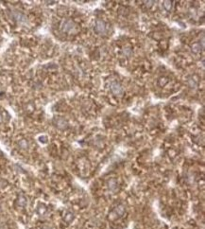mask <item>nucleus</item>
Masks as SVG:
<instances>
[{"label":"nucleus","mask_w":205,"mask_h":229,"mask_svg":"<svg viewBox=\"0 0 205 229\" xmlns=\"http://www.w3.org/2000/svg\"><path fill=\"white\" fill-rule=\"evenodd\" d=\"M167 82H168V80L166 77H161V78L158 79V85L161 87H162L167 83Z\"/></svg>","instance_id":"obj_13"},{"label":"nucleus","mask_w":205,"mask_h":229,"mask_svg":"<svg viewBox=\"0 0 205 229\" xmlns=\"http://www.w3.org/2000/svg\"><path fill=\"white\" fill-rule=\"evenodd\" d=\"M202 47H203V46H200V43H195V44H193V46L191 47V49H192L193 53L199 54L202 50Z\"/></svg>","instance_id":"obj_9"},{"label":"nucleus","mask_w":205,"mask_h":229,"mask_svg":"<svg viewBox=\"0 0 205 229\" xmlns=\"http://www.w3.org/2000/svg\"><path fill=\"white\" fill-rule=\"evenodd\" d=\"M39 140H40L41 142H43V143H46V142H47V137H39Z\"/></svg>","instance_id":"obj_18"},{"label":"nucleus","mask_w":205,"mask_h":229,"mask_svg":"<svg viewBox=\"0 0 205 229\" xmlns=\"http://www.w3.org/2000/svg\"><path fill=\"white\" fill-rule=\"evenodd\" d=\"M111 90L116 96H120L123 94V87L116 82H114L111 84Z\"/></svg>","instance_id":"obj_3"},{"label":"nucleus","mask_w":205,"mask_h":229,"mask_svg":"<svg viewBox=\"0 0 205 229\" xmlns=\"http://www.w3.org/2000/svg\"><path fill=\"white\" fill-rule=\"evenodd\" d=\"M2 120H3V118H2V116H1V114H0V123L2 122Z\"/></svg>","instance_id":"obj_20"},{"label":"nucleus","mask_w":205,"mask_h":229,"mask_svg":"<svg viewBox=\"0 0 205 229\" xmlns=\"http://www.w3.org/2000/svg\"><path fill=\"white\" fill-rule=\"evenodd\" d=\"M125 211H126V206L124 205H118L109 213L108 218L110 221L118 220L121 217H123V215L125 214Z\"/></svg>","instance_id":"obj_1"},{"label":"nucleus","mask_w":205,"mask_h":229,"mask_svg":"<svg viewBox=\"0 0 205 229\" xmlns=\"http://www.w3.org/2000/svg\"><path fill=\"white\" fill-rule=\"evenodd\" d=\"M16 204L18 206L20 207H25L27 204V199L25 195L23 194H20L17 198V201H16Z\"/></svg>","instance_id":"obj_7"},{"label":"nucleus","mask_w":205,"mask_h":229,"mask_svg":"<svg viewBox=\"0 0 205 229\" xmlns=\"http://www.w3.org/2000/svg\"><path fill=\"white\" fill-rule=\"evenodd\" d=\"M153 4H154V1H146L145 2V5H146V7L147 8H151V7L153 6Z\"/></svg>","instance_id":"obj_17"},{"label":"nucleus","mask_w":205,"mask_h":229,"mask_svg":"<svg viewBox=\"0 0 205 229\" xmlns=\"http://www.w3.org/2000/svg\"><path fill=\"white\" fill-rule=\"evenodd\" d=\"M41 229H52V227L49 225H43L41 227Z\"/></svg>","instance_id":"obj_19"},{"label":"nucleus","mask_w":205,"mask_h":229,"mask_svg":"<svg viewBox=\"0 0 205 229\" xmlns=\"http://www.w3.org/2000/svg\"><path fill=\"white\" fill-rule=\"evenodd\" d=\"M61 30L66 33H73L77 31V25L70 19L63 20L61 24Z\"/></svg>","instance_id":"obj_2"},{"label":"nucleus","mask_w":205,"mask_h":229,"mask_svg":"<svg viewBox=\"0 0 205 229\" xmlns=\"http://www.w3.org/2000/svg\"><path fill=\"white\" fill-rule=\"evenodd\" d=\"M164 7L166 11H170L172 8V2L171 1H165L164 2Z\"/></svg>","instance_id":"obj_15"},{"label":"nucleus","mask_w":205,"mask_h":229,"mask_svg":"<svg viewBox=\"0 0 205 229\" xmlns=\"http://www.w3.org/2000/svg\"><path fill=\"white\" fill-rule=\"evenodd\" d=\"M187 84L188 86L191 88H196L197 86V79H196L195 77H189L187 79Z\"/></svg>","instance_id":"obj_8"},{"label":"nucleus","mask_w":205,"mask_h":229,"mask_svg":"<svg viewBox=\"0 0 205 229\" xmlns=\"http://www.w3.org/2000/svg\"><path fill=\"white\" fill-rule=\"evenodd\" d=\"M95 30H96V32L100 33V34L105 33L106 32V24H105L104 21L99 20V19L96 20V25H95Z\"/></svg>","instance_id":"obj_4"},{"label":"nucleus","mask_w":205,"mask_h":229,"mask_svg":"<svg viewBox=\"0 0 205 229\" xmlns=\"http://www.w3.org/2000/svg\"><path fill=\"white\" fill-rule=\"evenodd\" d=\"M18 146L21 150H24V151H26V150L29 149V142H27L26 139H21L18 142Z\"/></svg>","instance_id":"obj_11"},{"label":"nucleus","mask_w":205,"mask_h":229,"mask_svg":"<svg viewBox=\"0 0 205 229\" xmlns=\"http://www.w3.org/2000/svg\"><path fill=\"white\" fill-rule=\"evenodd\" d=\"M123 53H124V55H125V56L130 57V56L131 55V48H129V47H126V48H124Z\"/></svg>","instance_id":"obj_16"},{"label":"nucleus","mask_w":205,"mask_h":229,"mask_svg":"<svg viewBox=\"0 0 205 229\" xmlns=\"http://www.w3.org/2000/svg\"><path fill=\"white\" fill-rule=\"evenodd\" d=\"M55 125L57 128H59L60 130H65V129H66L68 127L67 121L65 118H62L55 119Z\"/></svg>","instance_id":"obj_5"},{"label":"nucleus","mask_w":205,"mask_h":229,"mask_svg":"<svg viewBox=\"0 0 205 229\" xmlns=\"http://www.w3.org/2000/svg\"><path fill=\"white\" fill-rule=\"evenodd\" d=\"M108 189L109 190L112 191V192H115L117 189H118V183H117V180L115 178H112L110 179V180L108 181Z\"/></svg>","instance_id":"obj_6"},{"label":"nucleus","mask_w":205,"mask_h":229,"mask_svg":"<svg viewBox=\"0 0 205 229\" xmlns=\"http://www.w3.org/2000/svg\"><path fill=\"white\" fill-rule=\"evenodd\" d=\"M74 219H75V216H74V214L72 212H66L65 214V216H63V221H65V223H67V224L72 223V221H74Z\"/></svg>","instance_id":"obj_10"},{"label":"nucleus","mask_w":205,"mask_h":229,"mask_svg":"<svg viewBox=\"0 0 205 229\" xmlns=\"http://www.w3.org/2000/svg\"><path fill=\"white\" fill-rule=\"evenodd\" d=\"M46 212H47V208H46V205H40L38 206V208H37V213L39 214L40 216H45L46 214Z\"/></svg>","instance_id":"obj_12"},{"label":"nucleus","mask_w":205,"mask_h":229,"mask_svg":"<svg viewBox=\"0 0 205 229\" xmlns=\"http://www.w3.org/2000/svg\"><path fill=\"white\" fill-rule=\"evenodd\" d=\"M14 16H15V19L18 21V22H24V21L26 20L25 16L23 15L22 13H20V12H15L14 13Z\"/></svg>","instance_id":"obj_14"}]
</instances>
